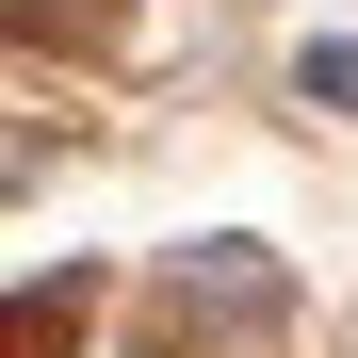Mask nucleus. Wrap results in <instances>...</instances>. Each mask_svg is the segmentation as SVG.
<instances>
[{"mask_svg":"<svg viewBox=\"0 0 358 358\" xmlns=\"http://www.w3.org/2000/svg\"><path fill=\"white\" fill-rule=\"evenodd\" d=\"M293 82H310L326 114H358V33H326V49H310V66H293Z\"/></svg>","mask_w":358,"mask_h":358,"instance_id":"nucleus-1","label":"nucleus"}]
</instances>
